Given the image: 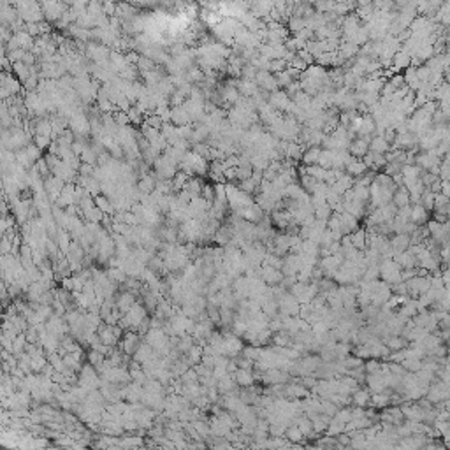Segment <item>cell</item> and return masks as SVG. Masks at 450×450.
<instances>
[{
	"label": "cell",
	"mask_w": 450,
	"mask_h": 450,
	"mask_svg": "<svg viewBox=\"0 0 450 450\" xmlns=\"http://www.w3.org/2000/svg\"><path fill=\"white\" fill-rule=\"evenodd\" d=\"M12 5L16 7L18 14L25 23H42L44 20L42 7L37 2H14Z\"/></svg>",
	"instance_id": "1"
},
{
	"label": "cell",
	"mask_w": 450,
	"mask_h": 450,
	"mask_svg": "<svg viewBox=\"0 0 450 450\" xmlns=\"http://www.w3.org/2000/svg\"><path fill=\"white\" fill-rule=\"evenodd\" d=\"M69 127L76 134V137H88L92 134V121H90L88 114L86 112H76L71 121H69Z\"/></svg>",
	"instance_id": "2"
},
{
	"label": "cell",
	"mask_w": 450,
	"mask_h": 450,
	"mask_svg": "<svg viewBox=\"0 0 450 450\" xmlns=\"http://www.w3.org/2000/svg\"><path fill=\"white\" fill-rule=\"evenodd\" d=\"M40 7H42L44 18L49 23H58L62 20V16L69 11L71 4H64V2H42Z\"/></svg>",
	"instance_id": "3"
},
{
	"label": "cell",
	"mask_w": 450,
	"mask_h": 450,
	"mask_svg": "<svg viewBox=\"0 0 450 450\" xmlns=\"http://www.w3.org/2000/svg\"><path fill=\"white\" fill-rule=\"evenodd\" d=\"M21 92V81L16 79L14 76H11L9 73L2 74V99L7 101L11 97L18 95Z\"/></svg>",
	"instance_id": "4"
},
{
	"label": "cell",
	"mask_w": 450,
	"mask_h": 450,
	"mask_svg": "<svg viewBox=\"0 0 450 450\" xmlns=\"http://www.w3.org/2000/svg\"><path fill=\"white\" fill-rule=\"evenodd\" d=\"M392 148L403 150V151H415V153H417V150H418V136H415V134H412V132L398 134V137H396V141H394Z\"/></svg>",
	"instance_id": "5"
},
{
	"label": "cell",
	"mask_w": 450,
	"mask_h": 450,
	"mask_svg": "<svg viewBox=\"0 0 450 450\" xmlns=\"http://www.w3.org/2000/svg\"><path fill=\"white\" fill-rule=\"evenodd\" d=\"M255 83H257L259 90H264L267 93H274L280 90V86L276 83V77L269 71H259L257 77H255Z\"/></svg>",
	"instance_id": "6"
},
{
	"label": "cell",
	"mask_w": 450,
	"mask_h": 450,
	"mask_svg": "<svg viewBox=\"0 0 450 450\" xmlns=\"http://www.w3.org/2000/svg\"><path fill=\"white\" fill-rule=\"evenodd\" d=\"M234 215L239 217V218H243V220L250 222V224H255V225H259L265 218V213L262 211V208L257 204V202L252 204V206H248V208H243L241 211H237V213H234Z\"/></svg>",
	"instance_id": "7"
},
{
	"label": "cell",
	"mask_w": 450,
	"mask_h": 450,
	"mask_svg": "<svg viewBox=\"0 0 450 450\" xmlns=\"http://www.w3.org/2000/svg\"><path fill=\"white\" fill-rule=\"evenodd\" d=\"M269 104L281 114V112H289L294 102L290 101V97L287 95L283 90H278V92H274V93H271L269 95Z\"/></svg>",
	"instance_id": "8"
},
{
	"label": "cell",
	"mask_w": 450,
	"mask_h": 450,
	"mask_svg": "<svg viewBox=\"0 0 450 450\" xmlns=\"http://www.w3.org/2000/svg\"><path fill=\"white\" fill-rule=\"evenodd\" d=\"M373 137H355L348 146V153L354 158H364L366 153L370 151V143Z\"/></svg>",
	"instance_id": "9"
},
{
	"label": "cell",
	"mask_w": 450,
	"mask_h": 450,
	"mask_svg": "<svg viewBox=\"0 0 450 450\" xmlns=\"http://www.w3.org/2000/svg\"><path fill=\"white\" fill-rule=\"evenodd\" d=\"M137 190H139V193H143V195H151L155 190H157V176H155V173H150V174H145V176H141L139 181H137Z\"/></svg>",
	"instance_id": "10"
},
{
	"label": "cell",
	"mask_w": 450,
	"mask_h": 450,
	"mask_svg": "<svg viewBox=\"0 0 450 450\" xmlns=\"http://www.w3.org/2000/svg\"><path fill=\"white\" fill-rule=\"evenodd\" d=\"M408 67H412V55L405 49H399L392 58V73L398 74V71H406Z\"/></svg>",
	"instance_id": "11"
},
{
	"label": "cell",
	"mask_w": 450,
	"mask_h": 450,
	"mask_svg": "<svg viewBox=\"0 0 450 450\" xmlns=\"http://www.w3.org/2000/svg\"><path fill=\"white\" fill-rule=\"evenodd\" d=\"M362 162L366 164V167L370 169V171H375V173H376L378 169H383L387 165L385 155H380V153H373V151L366 153V157L362 158Z\"/></svg>",
	"instance_id": "12"
},
{
	"label": "cell",
	"mask_w": 450,
	"mask_h": 450,
	"mask_svg": "<svg viewBox=\"0 0 450 450\" xmlns=\"http://www.w3.org/2000/svg\"><path fill=\"white\" fill-rule=\"evenodd\" d=\"M304 151H306V146L298 143V141H296V143H287L285 145V158H289V160H292V162L302 160Z\"/></svg>",
	"instance_id": "13"
},
{
	"label": "cell",
	"mask_w": 450,
	"mask_h": 450,
	"mask_svg": "<svg viewBox=\"0 0 450 450\" xmlns=\"http://www.w3.org/2000/svg\"><path fill=\"white\" fill-rule=\"evenodd\" d=\"M429 220H431L429 211H427L424 206H422V204H412V222H413L417 227L426 225Z\"/></svg>",
	"instance_id": "14"
},
{
	"label": "cell",
	"mask_w": 450,
	"mask_h": 450,
	"mask_svg": "<svg viewBox=\"0 0 450 450\" xmlns=\"http://www.w3.org/2000/svg\"><path fill=\"white\" fill-rule=\"evenodd\" d=\"M173 109V118H171V123L176 125V127H185V125H192L188 116V111H187L185 106H178V108H171Z\"/></svg>",
	"instance_id": "15"
},
{
	"label": "cell",
	"mask_w": 450,
	"mask_h": 450,
	"mask_svg": "<svg viewBox=\"0 0 450 450\" xmlns=\"http://www.w3.org/2000/svg\"><path fill=\"white\" fill-rule=\"evenodd\" d=\"M392 204L396 206L398 209L406 208V206H412L410 192H408V188H406V187H398V190H396V192H394V195H392Z\"/></svg>",
	"instance_id": "16"
},
{
	"label": "cell",
	"mask_w": 450,
	"mask_h": 450,
	"mask_svg": "<svg viewBox=\"0 0 450 450\" xmlns=\"http://www.w3.org/2000/svg\"><path fill=\"white\" fill-rule=\"evenodd\" d=\"M359 51H361V48H359L357 44L345 42V40H341V44H339V48H338V53H339V56H343L346 62L355 60V58L359 56Z\"/></svg>",
	"instance_id": "17"
},
{
	"label": "cell",
	"mask_w": 450,
	"mask_h": 450,
	"mask_svg": "<svg viewBox=\"0 0 450 450\" xmlns=\"http://www.w3.org/2000/svg\"><path fill=\"white\" fill-rule=\"evenodd\" d=\"M370 171V169L366 167V164L361 160V158H354V160L350 162L348 165H346L345 173L348 174V176H352L354 180H357V178H361L362 174H366Z\"/></svg>",
	"instance_id": "18"
},
{
	"label": "cell",
	"mask_w": 450,
	"mask_h": 450,
	"mask_svg": "<svg viewBox=\"0 0 450 450\" xmlns=\"http://www.w3.org/2000/svg\"><path fill=\"white\" fill-rule=\"evenodd\" d=\"M236 88L239 90L241 97H248V99H252V97L259 92L257 83H255V81H246V79H236Z\"/></svg>",
	"instance_id": "19"
},
{
	"label": "cell",
	"mask_w": 450,
	"mask_h": 450,
	"mask_svg": "<svg viewBox=\"0 0 450 450\" xmlns=\"http://www.w3.org/2000/svg\"><path fill=\"white\" fill-rule=\"evenodd\" d=\"M355 185V180L352 176H348V174H345L343 178H339V180L334 183V185H331V188L334 190L336 193H339V195H345L348 190H352Z\"/></svg>",
	"instance_id": "20"
},
{
	"label": "cell",
	"mask_w": 450,
	"mask_h": 450,
	"mask_svg": "<svg viewBox=\"0 0 450 450\" xmlns=\"http://www.w3.org/2000/svg\"><path fill=\"white\" fill-rule=\"evenodd\" d=\"M306 169V174L311 178H315L320 183H327L329 181V169L322 167V165H308Z\"/></svg>",
	"instance_id": "21"
},
{
	"label": "cell",
	"mask_w": 450,
	"mask_h": 450,
	"mask_svg": "<svg viewBox=\"0 0 450 450\" xmlns=\"http://www.w3.org/2000/svg\"><path fill=\"white\" fill-rule=\"evenodd\" d=\"M93 199H95V206L101 209L106 217H112V215L116 213V208H114V204L111 202V199H109V197L97 195V197H93Z\"/></svg>",
	"instance_id": "22"
},
{
	"label": "cell",
	"mask_w": 450,
	"mask_h": 450,
	"mask_svg": "<svg viewBox=\"0 0 450 450\" xmlns=\"http://www.w3.org/2000/svg\"><path fill=\"white\" fill-rule=\"evenodd\" d=\"M392 150V146L387 143L385 139H383L382 136H375L373 139H371L370 143V151L373 153H380V155H387V153Z\"/></svg>",
	"instance_id": "23"
},
{
	"label": "cell",
	"mask_w": 450,
	"mask_h": 450,
	"mask_svg": "<svg viewBox=\"0 0 450 450\" xmlns=\"http://www.w3.org/2000/svg\"><path fill=\"white\" fill-rule=\"evenodd\" d=\"M185 190H188V193L192 195V201H193V199H201V197H202V190H204V183H202L201 178L193 176V178H190V180H188Z\"/></svg>",
	"instance_id": "24"
},
{
	"label": "cell",
	"mask_w": 450,
	"mask_h": 450,
	"mask_svg": "<svg viewBox=\"0 0 450 450\" xmlns=\"http://www.w3.org/2000/svg\"><path fill=\"white\" fill-rule=\"evenodd\" d=\"M320 155H322V148H306L304 155H302V164H304V167H308V165H318V162H320Z\"/></svg>",
	"instance_id": "25"
},
{
	"label": "cell",
	"mask_w": 450,
	"mask_h": 450,
	"mask_svg": "<svg viewBox=\"0 0 450 450\" xmlns=\"http://www.w3.org/2000/svg\"><path fill=\"white\" fill-rule=\"evenodd\" d=\"M434 23L442 25L443 28L449 27V25H450V2H447V4H442L440 11L436 12V16H434Z\"/></svg>",
	"instance_id": "26"
},
{
	"label": "cell",
	"mask_w": 450,
	"mask_h": 450,
	"mask_svg": "<svg viewBox=\"0 0 450 450\" xmlns=\"http://www.w3.org/2000/svg\"><path fill=\"white\" fill-rule=\"evenodd\" d=\"M410 245V236L408 234H396V236L390 239V246H392L396 252H405Z\"/></svg>",
	"instance_id": "27"
},
{
	"label": "cell",
	"mask_w": 450,
	"mask_h": 450,
	"mask_svg": "<svg viewBox=\"0 0 450 450\" xmlns=\"http://www.w3.org/2000/svg\"><path fill=\"white\" fill-rule=\"evenodd\" d=\"M190 176L187 173H183V171H178L176 176L173 178V192L174 193H180L181 190L187 188V183H188Z\"/></svg>",
	"instance_id": "28"
},
{
	"label": "cell",
	"mask_w": 450,
	"mask_h": 450,
	"mask_svg": "<svg viewBox=\"0 0 450 450\" xmlns=\"http://www.w3.org/2000/svg\"><path fill=\"white\" fill-rule=\"evenodd\" d=\"M12 71H14V74H16L18 79H20L21 83H25V81H27L28 77L32 76V67H28V65H25L23 62L12 64Z\"/></svg>",
	"instance_id": "29"
},
{
	"label": "cell",
	"mask_w": 450,
	"mask_h": 450,
	"mask_svg": "<svg viewBox=\"0 0 450 450\" xmlns=\"http://www.w3.org/2000/svg\"><path fill=\"white\" fill-rule=\"evenodd\" d=\"M137 69H139L141 74H146V73H151V71H155V69H157V64H155L151 58H148V56L141 55L139 62H137Z\"/></svg>",
	"instance_id": "30"
},
{
	"label": "cell",
	"mask_w": 450,
	"mask_h": 450,
	"mask_svg": "<svg viewBox=\"0 0 450 450\" xmlns=\"http://www.w3.org/2000/svg\"><path fill=\"white\" fill-rule=\"evenodd\" d=\"M313 215H315V218H317V220H320V222H329V220H331V217L334 215V211H333V208H331L329 204H324V206H320V208L315 209Z\"/></svg>",
	"instance_id": "31"
},
{
	"label": "cell",
	"mask_w": 450,
	"mask_h": 450,
	"mask_svg": "<svg viewBox=\"0 0 450 450\" xmlns=\"http://www.w3.org/2000/svg\"><path fill=\"white\" fill-rule=\"evenodd\" d=\"M434 199H436V193L431 192L429 188H426V192L422 193L420 202H418V204L424 206V208H426L427 211H433V209H434Z\"/></svg>",
	"instance_id": "32"
},
{
	"label": "cell",
	"mask_w": 450,
	"mask_h": 450,
	"mask_svg": "<svg viewBox=\"0 0 450 450\" xmlns=\"http://www.w3.org/2000/svg\"><path fill=\"white\" fill-rule=\"evenodd\" d=\"M306 28V20L304 18H290L289 20V30L294 32V36L299 32H302Z\"/></svg>",
	"instance_id": "33"
},
{
	"label": "cell",
	"mask_w": 450,
	"mask_h": 450,
	"mask_svg": "<svg viewBox=\"0 0 450 450\" xmlns=\"http://www.w3.org/2000/svg\"><path fill=\"white\" fill-rule=\"evenodd\" d=\"M145 125H148V127H151V129H155V130H162L164 120L158 116L157 112H153V114H148V116H145Z\"/></svg>",
	"instance_id": "34"
},
{
	"label": "cell",
	"mask_w": 450,
	"mask_h": 450,
	"mask_svg": "<svg viewBox=\"0 0 450 450\" xmlns=\"http://www.w3.org/2000/svg\"><path fill=\"white\" fill-rule=\"evenodd\" d=\"M403 167H405V165L399 164V162H387V165L383 167V174H387V176L394 178L396 174H401Z\"/></svg>",
	"instance_id": "35"
},
{
	"label": "cell",
	"mask_w": 450,
	"mask_h": 450,
	"mask_svg": "<svg viewBox=\"0 0 450 450\" xmlns=\"http://www.w3.org/2000/svg\"><path fill=\"white\" fill-rule=\"evenodd\" d=\"M127 114H129L130 123H134V125H141V121H143V116H146L145 112L141 111L137 106H132V108L127 111Z\"/></svg>",
	"instance_id": "36"
},
{
	"label": "cell",
	"mask_w": 450,
	"mask_h": 450,
	"mask_svg": "<svg viewBox=\"0 0 450 450\" xmlns=\"http://www.w3.org/2000/svg\"><path fill=\"white\" fill-rule=\"evenodd\" d=\"M274 77H276V83H278V86H280V90H285L287 86H289V84H292V83H294V79L290 77V74L287 73V71L274 74Z\"/></svg>",
	"instance_id": "37"
},
{
	"label": "cell",
	"mask_w": 450,
	"mask_h": 450,
	"mask_svg": "<svg viewBox=\"0 0 450 450\" xmlns=\"http://www.w3.org/2000/svg\"><path fill=\"white\" fill-rule=\"evenodd\" d=\"M350 241H352V245L354 246H359V248H362V246L366 245V232L364 230H355L354 234H350Z\"/></svg>",
	"instance_id": "38"
},
{
	"label": "cell",
	"mask_w": 450,
	"mask_h": 450,
	"mask_svg": "<svg viewBox=\"0 0 450 450\" xmlns=\"http://www.w3.org/2000/svg\"><path fill=\"white\" fill-rule=\"evenodd\" d=\"M34 141H36L34 145H36L37 148L40 150V151H42V150H48L49 146H51V143H53L51 137H46V136H36V137H34Z\"/></svg>",
	"instance_id": "39"
},
{
	"label": "cell",
	"mask_w": 450,
	"mask_h": 450,
	"mask_svg": "<svg viewBox=\"0 0 450 450\" xmlns=\"http://www.w3.org/2000/svg\"><path fill=\"white\" fill-rule=\"evenodd\" d=\"M415 69H417V76H418V79H420V83H429V79H431L429 67L424 64V65H420V67H415Z\"/></svg>",
	"instance_id": "40"
},
{
	"label": "cell",
	"mask_w": 450,
	"mask_h": 450,
	"mask_svg": "<svg viewBox=\"0 0 450 450\" xmlns=\"http://www.w3.org/2000/svg\"><path fill=\"white\" fill-rule=\"evenodd\" d=\"M287 69H289V64H287L285 60H273L271 62V73L273 74L283 73V71H287Z\"/></svg>",
	"instance_id": "41"
},
{
	"label": "cell",
	"mask_w": 450,
	"mask_h": 450,
	"mask_svg": "<svg viewBox=\"0 0 450 450\" xmlns=\"http://www.w3.org/2000/svg\"><path fill=\"white\" fill-rule=\"evenodd\" d=\"M283 92H285L287 95L290 97V101H292L294 97H296L299 92H301V83H299V81H294V83H292V84H289V86H287V88L283 90Z\"/></svg>",
	"instance_id": "42"
},
{
	"label": "cell",
	"mask_w": 450,
	"mask_h": 450,
	"mask_svg": "<svg viewBox=\"0 0 450 450\" xmlns=\"http://www.w3.org/2000/svg\"><path fill=\"white\" fill-rule=\"evenodd\" d=\"M58 241H60L62 248L67 250V246H69V234H67V230H60V232H58Z\"/></svg>",
	"instance_id": "43"
},
{
	"label": "cell",
	"mask_w": 450,
	"mask_h": 450,
	"mask_svg": "<svg viewBox=\"0 0 450 450\" xmlns=\"http://www.w3.org/2000/svg\"><path fill=\"white\" fill-rule=\"evenodd\" d=\"M440 193H443V195L450 199V181H442V190H440Z\"/></svg>",
	"instance_id": "44"
}]
</instances>
